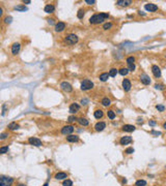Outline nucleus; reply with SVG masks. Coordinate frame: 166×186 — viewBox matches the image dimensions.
Wrapping results in <instances>:
<instances>
[{"mask_svg":"<svg viewBox=\"0 0 166 186\" xmlns=\"http://www.w3.org/2000/svg\"><path fill=\"white\" fill-rule=\"evenodd\" d=\"M109 18V14L107 13H100V14H95L89 19V23L90 24H100L103 21H105V19Z\"/></svg>","mask_w":166,"mask_h":186,"instance_id":"nucleus-1","label":"nucleus"},{"mask_svg":"<svg viewBox=\"0 0 166 186\" xmlns=\"http://www.w3.org/2000/svg\"><path fill=\"white\" fill-rule=\"evenodd\" d=\"M78 36L76 34H69L65 36V43H69V44H75L76 43H78Z\"/></svg>","mask_w":166,"mask_h":186,"instance_id":"nucleus-2","label":"nucleus"},{"mask_svg":"<svg viewBox=\"0 0 166 186\" xmlns=\"http://www.w3.org/2000/svg\"><path fill=\"white\" fill-rule=\"evenodd\" d=\"M13 182H14L13 178L1 176V179H0V186H11L13 184Z\"/></svg>","mask_w":166,"mask_h":186,"instance_id":"nucleus-3","label":"nucleus"},{"mask_svg":"<svg viewBox=\"0 0 166 186\" xmlns=\"http://www.w3.org/2000/svg\"><path fill=\"white\" fill-rule=\"evenodd\" d=\"M93 87V83L92 81H89V80H84L81 83V89L84 90V91H86V90H90Z\"/></svg>","mask_w":166,"mask_h":186,"instance_id":"nucleus-4","label":"nucleus"},{"mask_svg":"<svg viewBox=\"0 0 166 186\" xmlns=\"http://www.w3.org/2000/svg\"><path fill=\"white\" fill-rule=\"evenodd\" d=\"M75 127L73 125H67V126H63L61 128V133L62 134H71L74 131Z\"/></svg>","mask_w":166,"mask_h":186,"instance_id":"nucleus-5","label":"nucleus"},{"mask_svg":"<svg viewBox=\"0 0 166 186\" xmlns=\"http://www.w3.org/2000/svg\"><path fill=\"white\" fill-rule=\"evenodd\" d=\"M28 142L30 145H33V146H36V147H41L42 146V141L37 138H29Z\"/></svg>","mask_w":166,"mask_h":186,"instance_id":"nucleus-6","label":"nucleus"},{"mask_svg":"<svg viewBox=\"0 0 166 186\" xmlns=\"http://www.w3.org/2000/svg\"><path fill=\"white\" fill-rule=\"evenodd\" d=\"M60 88H61L63 91L65 92H71L72 90H73V87H72V85L68 83V82H62L61 84H60Z\"/></svg>","mask_w":166,"mask_h":186,"instance_id":"nucleus-7","label":"nucleus"},{"mask_svg":"<svg viewBox=\"0 0 166 186\" xmlns=\"http://www.w3.org/2000/svg\"><path fill=\"white\" fill-rule=\"evenodd\" d=\"M144 8L147 9L148 12L154 13V12H157L158 11V5H156V4H154V3H147L144 5Z\"/></svg>","mask_w":166,"mask_h":186,"instance_id":"nucleus-8","label":"nucleus"},{"mask_svg":"<svg viewBox=\"0 0 166 186\" xmlns=\"http://www.w3.org/2000/svg\"><path fill=\"white\" fill-rule=\"evenodd\" d=\"M140 82H141L143 85H149L150 84V78L147 73H142V74H140Z\"/></svg>","mask_w":166,"mask_h":186,"instance_id":"nucleus-9","label":"nucleus"},{"mask_svg":"<svg viewBox=\"0 0 166 186\" xmlns=\"http://www.w3.org/2000/svg\"><path fill=\"white\" fill-rule=\"evenodd\" d=\"M152 72L155 76V78L159 79L161 77V69H160V67L158 66V65H153L152 66Z\"/></svg>","mask_w":166,"mask_h":186,"instance_id":"nucleus-10","label":"nucleus"},{"mask_svg":"<svg viewBox=\"0 0 166 186\" xmlns=\"http://www.w3.org/2000/svg\"><path fill=\"white\" fill-rule=\"evenodd\" d=\"M131 142H132V138H131L130 135H125V137H123L122 139H120V141H119L120 145H124V146L130 144Z\"/></svg>","mask_w":166,"mask_h":186,"instance_id":"nucleus-11","label":"nucleus"},{"mask_svg":"<svg viewBox=\"0 0 166 186\" xmlns=\"http://www.w3.org/2000/svg\"><path fill=\"white\" fill-rule=\"evenodd\" d=\"M131 87H132V85H131V82L129 81L128 79H125L124 81H123V88L125 91H130L131 90Z\"/></svg>","mask_w":166,"mask_h":186,"instance_id":"nucleus-12","label":"nucleus"},{"mask_svg":"<svg viewBox=\"0 0 166 186\" xmlns=\"http://www.w3.org/2000/svg\"><path fill=\"white\" fill-rule=\"evenodd\" d=\"M105 128H106V123L105 122H98L94 125V129L97 131H103Z\"/></svg>","mask_w":166,"mask_h":186,"instance_id":"nucleus-13","label":"nucleus"},{"mask_svg":"<svg viewBox=\"0 0 166 186\" xmlns=\"http://www.w3.org/2000/svg\"><path fill=\"white\" fill-rule=\"evenodd\" d=\"M65 29V24L63 22H58L55 25V31L56 32H61Z\"/></svg>","mask_w":166,"mask_h":186,"instance_id":"nucleus-14","label":"nucleus"},{"mask_svg":"<svg viewBox=\"0 0 166 186\" xmlns=\"http://www.w3.org/2000/svg\"><path fill=\"white\" fill-rule=\"evenodd\" d=\"M124 131H126V132H133L134 130H135V126L134 125H131V124H126V125H124L123 126V128H122Z\"/></svg>","mask_w":166,"mask_h":186,"instance_id":"nucleus-15","label":"nucleus"},{"mask_svg":"<svg viewBox=\"0 0 166 186\" xmlns=\"http://www.w3.org/2000/svg\"><path fill=\"white\" fill-rule=\"evenodd\" d=\"M79 110H80V105L78 103H72L71 105H70V112H71L72 114L77 113Z\"/></svg>","mask_w":166,"mask_h":186,"instance_id":"nucleus-16","label":"nucleus"},{"mask_svg":"<svg viewBox=\"0 0 166 186\" xmlns=\"http://www.w3.org/2000/svg\"><path fill=\"white\" fill-rule=\"evenodd\" d=\"M20 49H21V44L18 43H14L13 47H12V53H13L14 55H17V54L19 53V51H20Z\"/></svg>","mask_w":166,"mask_h":186,"instance_id":"nucleus-17","label":"nucleus"},{"mask_svg":"<svg viewBox=\"0 0 166 186\" xmlns=\"http://www.w3.org/2000/svg\"><path fill=\"white\" fill-rule=\"evenodd\" d=\"M67 141L68 142H70V143H76V142H78L79 141V137L78 135H76V134H70L69 137H67Z\"/></svg>","mask_w":166,"mask_h":186,"instance_id":"nucleus-18","label":"nucleus"},{"mask_svg":"<svg viewBox=\"0 0 166 186\" xmlns=\"http://www.w3.org/2000/svg\"><path fill=\"white\" fill-rule=\"evenodd\" d=\"M67 178H68V174L63 173V172H59L55 175V179H57V180H64Z\"/></svg>","mask_w":166,"mask_h":186,"instance_id":"nucleus-19","label":"nucleus"},{"mask_svg":"<svg viewBox=\"0 0 166 186\" xmlns=\"http://www.w3.org/2000/svg\"><path fill=\"white\" fill-rule=\"evenodd\" d=\"M131 3H132V1H130V0H118V1H116V4L120 6H129Z\"/></svg>","mask_w":166,"mask_h":186,"instance_id":"nucleus-20","label":"nucleus"},{"mask_svg":"<svg viewBox=\"0 0 166 186\" xmlns=\"http://www.w3.org/2000/svg\"><path fill=\"white\" fill-rule=\"evenodd\" d=\"M54 11H55V7L52 4H47V5L45 6V12L47 14H52V13H54Z\"/></svg>","mask_w":166,"mask_h":186,"instance_id":"nucleus-21","label":"nucleus"},{"mask_svg":"<svg viewBox=\"0 0 166 186\" xmlns=\"http://www.w3.org/2000/svg\"><path fill=\"white\" fill-rule=\"evenodd\" d=\"M77 121L79 122V124L80 125H83V126H87L88 125V120L87 119H85V118H78V120Z\"/></svg>","mask_w":166,"mask_h":186,"instance_id":"nucleus-22","label":"nucleus"},{"mask_svg":"<svg viewBox=\"0 0 166 186\" xmlns=\"http://www.w3.org/2000/svg\"><path fill=\"white\" fill-rule=\"evenodd\" d=\"M8 128L11 130H16V129H19L20 128V125L17 124L16 122H12L11 124H8Z\"/></svg>","mask_w":166,"mask_h":186,"instance_id":"nucleus-23","label":"nucleus"},{"mask_svg":"<svg viewBox=\"0 0 166 186\" xmlns=\"http://www.w3.org/2000/svg\"><path fill=\"white\" fill-rule=\"evenodd\" d=\"M94 117L97 118V119H101L102 117H103V115H104V113H103V111L102 110H97L94 112Z\"/></svg>","mask_w":166,"mask_h":186,"instance_id":"nucleus-24","label":"nucleus"},{"mask_svg":"<svg viewBox=\"0 0 166 186\" xmlns=\"http://www.w3.org/2000/svg\"><path fill=\"white\" fill-rule=\"evenodd\" d=\"M102 104L104 107H108V105L111 104V100H110L108 97H105V98L102 99Z\"/></svg>","mask_w":166,"mask_h":186,"instance_id":"nucleus-25","label":"nucleus"},{"mask_svg":"<svg viewBox=\"0 0 166 186\" xmlns=\"http://www.w3.org/2000/svg\"><path fill=\"white\" fill-rule=\"evenodd\" d=\"M110 76H109V73H107V72H104V73H102L101 76H100V80H101L102 82H106L107 80H108V78H109Z\"/></svg>","mask_w":166,"mask_h":186,"instance_id":"nucleus-26","label":"nucleus"},{"mask_svg":"<svg viewBox=\"0 0 166 186\" xmlns=\"http://www.w3.org/2000/svg\"><path fill=\"white\" fill-rule=\"evenodd\" d=\"M117 69L116 68H111L109 70V76L110 77H112V78H114V77H116V74H117Z\"/></svg>","mask_w":166,"mask_h":186,"instance_id":"nucleus-27","label":"nucleus"},{"mask_svg":"<svg viewBox=\"0 0 166 186\" xmlns=\"http://www.w3.org/2000/svg\"><path fill=\"white\" fill-rule=\"evenodd\" d=\"M147 185V181L144 180H137L136 183H135V186H145Z\"/></svg>","mask_w":166,"mask_h":186,"instance_id":"nucleus-28","label":"nucleus"},{"mask_svg":"<svg viewBox=\"0 0 166 186\" xmlns=\"http://www.w3.org/2000/svg\"><path fill=\"white\" fill-rule=\"evenodd\" d=\"M118 72L122 74V76H127L128 72H129V69H128V68H120V69L118 70Z\"/></svg>","mask_w":166,"mask_h":186,"instance_id":"nucleus-29","label":"nucleus"},{"mask_svg":"<svg viewBox=\"0 0 166 186\" xmlns=\"http://www.w3.org/2000/svg\"><path fill=\"white\" fill-rule=\"evenodd\" d=\"M15 9H16V11H20V12H25V11H27V7L25 5H18L15 7Z\"/></svg>","mask_w":166,"mask_h":186,"instance_id":"nucleus-30","label":"nucleus"},{"mask_svg":"<svg viewBox=\"0 0 166 186\" xmlns=\"http://www.w3.org/2000/svg\"><path fill=\"white\" fill-rule=\"evenodd\" d=\"M107 115H108V118L109 119H114L115 118V113L113 112L112 110H109L107 112Z\"/></svg>","mask_w":166,"mask_h":186,"instance_id":"nucleus-31","label":"nucleus"},{"mask_svg":"<svg viewBox=\"0 0 166 186\" xmlns=\"http://www.w3.org/2000/svg\"><path fill=\"white\" fill-rule=\"evenodd\" d=\"M62 186H73V182L71 180H69V179H65L63 181V183H62Z\"/></svg>","mask_w":166,"mask_h":186,"instance_id":"nucleus-32","label":"nucleus"},{"mask_svg":"<svg viewBox=\"0 0 166 186\" xmlns=\"http://www.w3.org/2000/svg\"><path fill=\"white\" fill-rule=\"evenodd\" d=\"M127 63L128 64H134V62H135V57H133V56H130V57H128L127 58Z\"/></svg>","mask_w":166,"mask_h":186,"instance_id":"nucleus-33","label":"nucleus"},{"mask_svg":"<svg viewBox=\"0 0 166 186\" xmlns=\"http://www.w3.org/2000/svg\"><path fill=\"white\" fill-rule=\"evenodd\" d=\"M156 109H157L159 112H164V111H165V107H164V105H162V104H157V105H156Z\"/></svg>","mask_w":166,"mask_h":186,"instance_id":"nucleus-34","label":"nucleus"},{"mask_svg":"<svg viewBox=\"0 0 166 186\" xmlns=\"http://www.w3.org/2000/svg\"><path fill=\"white\" fill-rule=\"evenodd\" d=\"M8 151V146H5V147H1L0 148V153L1 154H4Z\"/></svg>","mask_w":166,"mask_h":186,"instance_id":"nucleus-35","label":"nucleus"},{"mask_svg":"<svg viewBox=\"0 0 166 186\" xmlns=\"http://www.w3.org/2000/svg\"><path fill=\"white\" fill-rule=\"evenodd\" d=\"M77 17H78L79 19H82V18L84 17V11H83V9H80V11L78 12V14H77Z\"/></svg>","mask_w":166,"mask_h":186,"instance_id":"nucleus-36","label":"nucleus"},{"mask_svg":"<svg viewBox=\"0 0 166 186\" xmlns=\"http://www.w3.org/2000/svg\"><path fill=\"white\" fill-rule=\"evenodd\" d=\"M111 27H112V24H111V23H106V24L103 25V28H104L105 30H108V29H110Z\"/></svg>","mask_w":166,"mask_h":186,"instance_id":"nucleus-37","label":"nucleus"},{"mask_svg":"<svg viewBox=\"0 0 166 186\" xmlns=\"http://www.w3.org/2000/svg\"><path fill=\"white\" fill-rule=\"evenodd\" d=\"M155 88L157 90H164V85L162 84H156L155 85Z\"/></svg>","mask_w":166,"mask_h":186,"instance_id":"nucleus-38","label":"nucleus"},{"mask_svg":"<svg viewBox=\"0 0 166 186\" xmlns=\"http://www.w3.org/2000/svg\"><path fill=\"white\" fill-rule=\"evenodd\" d=\"M133 152H134V149L133 148H127V149L125 150V153L126 154H132Z\"/></svg>","mask_w":166,"mask_h":186,"instance_id":"nucleus-39","label":"nucleus"},{"mask_svg":"<svg viewBox=\"0 0 166 186\" xmlns=\"http://www.w3.org/2000/svg\"><path fill=\"white\" fill-rule=\"evenodd\" d=\"M13 21V18L12 17H6L5 19H4V23H6V24H11Z\"/></svg>","mask_w":166,"mask_h":186,"instance_id":"nucleus-40","label":"nucleus"},{"mask_svg":"<svg viewBox=\"0 0 166 186\" xmlns=\"http://www.w3.org/2000/svg\"><path fill=\"white\" fill-rule=\"evenodd\" d=\"M128 69L130 72H134L135 70V64H128Z\"/></svg>","mask_w":166,"mask_h":186,"instance_id":"nucleus-41","label":"nucleus"},{"mask_svg":"<svg viewBox=\"0 0 166 186\" xmlns=\"http://www.w3.org/2000/svg\"><path fill=\"white\" fill-rule=\"evenodd\" d=\"M76 120H78V118H76L75 116H70L69 119H68V121L69 122H74V121H76Z\"/></svg>","mask_w":166,"mask_h":186,"instance_id":"nucleus-42","label":"nucleus"},{"mask_svg":"<svg viewBox=\"0 0 166 186\" xmlns=\"http://www.w3.org/2000/svg\"><path fill=\"white\" fill-rule=\"evenodd\" d=\"M8 137V133H1V134H0V140H4V139H6Z\"/></svg>","mask_w":166,"mask_h":186,"instance_id":"nucleus-43","label":"nucleus"},{"mask_svg":"<svg viewBox=\"0 0 166 186\" xmlns=\"http://www.w3.org/2000/svg\"><path fill=\"white\" fill-rule=\"evenodd\" d=\"M85 2H86L87 4H89V5H92V4H94V3H95L94 0H85Z\"/></svg>","mask_w":166,"mask_h":186,"instance_id":"nucleus-44","label":"nucleus"},{"mask_svg":"<svg viewBox=\"0 0 166 186\" xmlns=\"http://www.w3.org/2000/svg\"><path fill=\"white\" fill-rule=\"evenodd\" d=\"M5 108H6V105L3 104V105H2V116H4V115H5Z\"/></svg>","mask_w":166,"mask_h":186,"instance_id":"nucleus-45","label":"nucleus"},{"mask_svg":"<svg viewBox=\"0 0 166 186\" xmlns=\"http://www.w3.org/2000/svg\"><path fill=\"white\" fill-rule=\"evenodd\" d=\"M148 124L150 125V126H155V125H156V121H153V120H150V121L148 122Z\"/></svg>","mask_w":166,"mask_h":186,"instance_id":"nucleus-46","label":"nucleus"},{"mask_svg":"<svg viewBox=\"0 0 166 186\" xmlns=\"http://www.w3.org/2000/svg\"><path fill=\"white\" fill-rule=\"evenodd\" d=\"M81 102H82L83 104H86V102H87V100H86V99H82V100H81Z\"/></svg>","mask_w":166,"mask_h":186,"instance_id":"nucleus-47","label":"nucleus"},{"mask_svg":"<svg viewBox=\"0 0 166 186\" xmlns=\"http://www.w3.org/2000/svg\"><path fill=\"white\" fill-rule=\"evenodd\" d=\"M163 128H164V129H166V122H164V123H163Z\"/></svg>","mask_w":166,"mask_h":186,"instance_id":"nucleus-48","label":"nucleus"},{"mask_svg":"<svg viewBox=\"0 0 166 186\" xmlns=\"http://www.w3.org/2000/svg\"><path fill=\"white\" fill-rule=\"evenodd\" d=\"M139 14H142V16H145V14L143 12H139Z\"/></svg>","mask_w":166,"mask_h":186,"instance_id":"nucleus-49","label":"nucleus"},{"mask_svg":"<svg viewBox=\"0 0 166 186\" xmlns=\"http://www.w3.org/2000/svg\"><path fill=\"white\" fill-rule=\"evenodd\" d=\"M123 183H127V179H123Z\"/></svg>","mask_w":166,"mask_h":186,"instance_id":"nucleus-50","label":"nucleus"},{"mask_svg":"<svg viewBox=\"0 0 166 186\" xmlns=\"http://www.w3.org/2000/svg\"><path fill=\"white\" fill-rule=\"evenodd\" d=\"M30 1H24V4H29Z\"/></svg>","mask_w":166,"mask_h":186,"instance_id":"nucleus-51","label":"nucleus"},{"mask_svg":"<svg viewBox=\"0 0 166 186\" xmlns=\"http://www.w3.org/2000/svg\"><path fill=\"white\" fill-rule=\"evenodd\" d=\"M44 186H48V183H45V184H44Z\"/></svg>","mask_w":166,"mask_h":186,"instance_id":"nucleus-52","label":"nucleus"},{"mask_svg":"<svg viewBox=\"0 0 166 186\" xmlns=\"http://www.w3.org/2000/svg\"><path fill=\"white\" fill-rule=\"evenodd\" d=\"M18 186H25V185H23V184H20V185H18Z\"/></svg>","mask_w":166,"mask_h":186,"instance_id":"nucleus-53","label":"nucleus"}]
</instances>
